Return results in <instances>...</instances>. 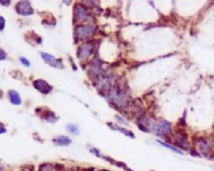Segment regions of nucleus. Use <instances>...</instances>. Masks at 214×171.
Wrapping results in <instances>:
<instances>
[{
	"label": "nucleus",
	"mask_w": 214,
	"mask_h": 171,
	"mask_svg": "<svg viewBox=\"0 0 214 171\" xmlns=\"http://www.w3.org/2000/svg\"><path fill=\"white\" fill-rule=\"evenodd\" d=\"M74 17L76 20L87 21L90 19V14L84 5L76 4L74 7Z\"/></svg>",
	"instance_id": "obj_1"
},
{
	"label": "nucleus",
	"mask_w": 214,
	"mask_h": 171,
	"mask_svg": "<svg viewBox=\"0 0 214 171\" xmlns=\"http://www.w3.org/2000/svg\"><path fill=\"white\" fill-rule=\"evenodd\" d=\"M94 31V29L91 26L79 25L76 27L75 35H76V38L78 39L86 38V37L91 35V34H93Z\"/></svg>",
	"instance_id": "obj_2"
},
{
	"label": "nucleus",
	"mask_w": 214,
	"mask_h": 171,
	"mask_svg": "<svg viewBox=\"0 0 214 171\" xmlns=\"http://www.w3.org/2000/svg\"><path fill=\"white\" fill-rule=\"evenodd\" d=\"M16 9L18 13L23 15H30L33 13V9L29 1H20L17 3Z\"/></svg>",
	"instance_id": "obj_3"
},
{
	"label": "nucleus",
	"mask_w": 214,
	"mask_h": 171,
	"mask_svg": "<svg viewBox=\"0 0 214 171\" xmlns=\"http://www.w3.org/2000/svg\"><path fill=\"white\" fill-rule=\"evenodd\" d=\"M34 86L42 93H48L52 91V87L47 82L42 79H37L34 82Z\"/></svg>",
	"instance_id": "obj_4"
},
{
	"label": "nucleus",
	"mask_w": 214,
	"mask_h": 171,
	"mask_svg": "<svg viewBox=\"0 0 214 171\" xmlns=\"http://www.w3.org/2000/svg\"><path fill=\"white\" fill-rule=\"evenodd\" d=\"M93 48L94 45L92 44H89V43H87V44L81 46L80 47L78 48L77 55L79 58L84 59V58L88 57L90 54L92 53Z\"/></svg>",
	"instance_id": "obj_5"
},
{
	"label": "nucleus",
	"mask_w": 214,
	"mask_h": 171,
	"mask_svg": "<svg viewBox=\"0 0 214 171\" xmlns=\"http://www.w3.org/2000/svg\"><path fill=\"white\" fill-rule=\"evenodd\" d=\"M41 56H42V59L46 63H49V64L52 66L54 67H57V68H61L62 65H61V62H59L58 60H57L53 56H52L49 54L44 53L42 52L41 53Z\"/></svg>",
	"instance_id": "obj_6"
},
{
	"label": "nucleus",
	"mask_w": 214,
	"mask_h": 171,
	"mask_svg": "<svg viewBox=\"0 0 214 171\" xmlns=\"http://www.w3.org/2000/svg\"><path fill=\"white\" fill-rule=\"evenodd\" d=\"M169 130H170V124L167 123V122L164 121L163 123H159L156 125L155 132L161 135L162 133H165V132L166 133L167 131H169Z\"/></svg>",
	"instance_id": "obj_7"
},
{
	"label": "nucleus",
	"mask_w": 214,
	"mask_h": 171,
	"mask_svg": "<svg viewBox=\"0 0 214 171\" xmlns=\"http://www.w3.org/2000/svg\"><path fill=\"white\" fill-rule=\"evenodd\" d=\"M9 97L10 99L11 102L14 105H19L21 103V98H20L19 95L16 91H9Z\"/></svg>",
	"instance_id": "obj_8"
},
{
	"label": "nucleus",
	"mask_w": 214,
	"mask_h": 171,
	"mask_svg": "<svg viewBox=\"0 0 214 171\" xmlns=\"http://www.w3.org/2000/svg\"><path fill=\"white\" fill-rule=\"evenodd\" d=\"M53 141L56 145L59 146H68L71 143V139L67 136H59L54 138Z\"/></svg>",
	"instance_id": "obj_9"
},
{
	"label": "nucleus",
	"mask_w": 214,
	"mask_h": 171,
	"mask_svg": "<svg viewBox=\"0 0 214 171\" xmlns=\"http://www.w3.org/2000/svg\"><path fill=\"white\" fill-rule=\"evenodd\" d=\"M67 129L70 131L71 133L73 134H78L79 133V129L76 126V125H69L67 126Z\"/></svg>",
	"instance_id": "obj_10"
},
{
	"label": "nucleus",
	"mask_w": 214,
	"mask_h": 171,
	"mask_svg": "<svg viewBox=\"0 0 214 171\" xmlns=\"http://www.w3.org/2000/svg\"><path fill=\"white\" fill-rule=\"evenodd\" d=\"M157 141L159 142V143H161V145H162V146H165V147H166V148H169V149L172 150V151H174V152H176V153H179V154H182L181 152L180 151H178V150L177 149V148H175L174 147H172V146H169V145L164 143L161 142V141H160V140H157Z\"/></svg>",
	"instance_id": "obj_11"
},
{
	"label": "nucleus",
	"mask_w": 214,
	"mask_h": 171,
	"mask_svg": "<svg viewBox=\"0 0 214 171\" xmlns=\"http://www.w3.org/2000/svg\"><path fill=\"white\" fill-rule=\"evenodd\" d=\"M5 26V20L2 16H0V30H2Z\"/></svg>",
	"instance_id": "obj_12"
},
{
	"label": "nucleus",
	"mask_w": 214,
	"mask_h": 171,
	"mask_svg": "<svg viewBox=\"0 0 214 171\" xmlns=\"http://www.w3.org/2000/svg\"><path fill=\"white\" fill-rule=\"evenodd\" d=\"M138 128H139L141 131H144V132H146V133L149 132V129H148L146 127L144 126V125H142V124L138 123Z\"/></svg>",
	"instance_id": "obj_13"
},
{
	"label": "nucleus",
	"mask_w": 214,
	"mask_h": 171,
	"mask_svg": "<svg viewBox=\"0 0 214 171\" xmlns=\"http://www.w3.org/2000/svg\"><path fill=\"white\" fill-rule=\"evenodd\" d=\"M20 61H21V62L24 65L29 66V61H28L27 59H25V58H20Z\"/></svg>",
	"instance_id": "obj_14"
},
{
	"label": "nucleus",
	"mask_w": 214,
	"mask_h": 171,
	"mask_svg": "<svg viewBox=\"0 0 214 171\" xmlns=\"http://www.w3.org/2000/svg\"><path fill=\"white\" fill-rule=\"evenodd\" d=\"M6 58V54L2 49H0V60H3Z\"/></svg>",
	"instance_id": "obj_15"
},
{
	"label": "nucleus",
	"mask_w": 214,
	"mask_h": 171,
	"mask_svg": "<svg viewBox=\"0 0 214 171\" xmlns=\"http://www.w3.org/2000/svg\"><path fill=\"white\" fill-rule=\"evenodd\" d=\"M191 155H193V156H198V157L200 156L199 154L197 153V152L196 151V150H194V149H191Z\"/></svg>",
	"instance_id": "obj_16"
},
{
	"label": "nucleus",
	"mask_w": 214,
	"mask_h": 171,
	"mask_svg": "<svg viewBox=\"0 0 214 171\" xmlns=\"http://www.w3.org/2000/svg\"><path fill=\"white\" fill-rule=\"evenodd\" d=\"M63 168H64L63 165H60V164L56 165V169H57V171H61Z\"/></svg>",
	"instance_id": "obj_17"
},
{
	"label": "nucleus",
	"mask_w": 214,
	"mask_h": 171,
	"mask_svg": "<svg viewBox=\"0 0 214 171\" xmlns=\"http://www.w3.org/2000/svg\"><path fill=\"white\" fill-rule=\"evenodd\" d=\"M0 4H1L4 5V6H7V5H9V4H10V1H0Z\"/></svg>",
	"instance_id": "obj_18"
},
{
	"label": "nucleus",
	"mask_w": 214,
	"mask_h": 171,
	"mask_svg": "<svg viewBox=\"0 0 214 171\" xmlns=\"http://www.w3.org/2000/svg\"><path fill=\"white\" fill-rule=\"evenodd\" d=\"M5 132H6V129L4 128V127L2 125L0 124V133H3Z\"/></svg>",
	"instance_id": "obj_19"
},
{
	"label": "nucleus",
	"mask_w": 214,
	"mask_h": 171,
	"mask_svg": "<svg viewBox=\"0 0 214 171\" xmlns=\"http://www.w3.org/2000/svg\"><path fill=\"white\" fill-rule=\"evenodd\" d=\"M84 170H85V171H94V168L93 167H90V168L84 169Z\"/></svg>",
	"instance_id": "obj_20"
},
{
	"label": "nucleus",
	"mask_w": 214,
	"mask_h": 171,
	"mask_svg": "<svg viewBox=\"0 0 214 171\" xmlns=\"http://www.w3.org/2000/svg\"><path fill=\"white\" fill-rule=\"evenodd\" d=\"M99 171H109V170H99Z\"/></svg>",
	"instance_id": "obj_21"
},
{
	"label": "nucleus",
	"mask_w": 214,
	"mask_h": 171,
	"mask_svg": "<svg viewBox=\"0 0 214 171\" xmlns=\"http://www.w3.org/2000/svg\"><path fill=\"white\" fill-rule=\"evenodd\" d=\"M1 96V91H0V96Z\"/></svg>",
	"instance_id": "obj_22"
},
{
	"label": "nucleus",
	"mask_w": 214,
	"mask_h": 171,
	"mask_svg": "<svg viewBox=\"0 0 214 171\" xmlns=\"http://www.w3.org/2000/svg\"><path fill=\"white\" fill-rule=\"evenodd\" d=\"M0 171H2V169H1V168H0Z\"/></svg>",
	"instance_id": "obj_23"
}]
</instances>
